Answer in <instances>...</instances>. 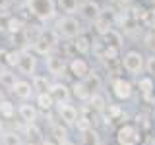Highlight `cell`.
Returning <instances> with one entry per match:
<instances>
[{
	"label": "cell",
	"mask_w": 155,
	"mask_h": 145,
	"mask_svg": "<svg viewBox=\"0 0 155 145\" xmlns=\"http://www.w3.org/2000/svg\"><path fill=\"white\" fill-rule=\"evenodd\" d=\"M72 93L80 101H89V97H91V93L87 91V87L84 85V81H76V83L72 85Z\"/></svg>",
	"instance_id": "obj_28"
},
{
	"label": "cell",
	"mask_w": 155,
	"mask_h": 145,
	"mask_svg": "<svg viewBox=\"0 0 155 145\" xmlns=\"http://www.w3.org/2000/svg\"><path fill=\"white\" fill-rule=\"evenodd\" d=\"M25 145H41L39 141H29V143H25Z\"/></svg>",
	"instance_id": "obj_42"
},
{
	"label": "cell",
	"mask_w": 155,
	"mask_h": 145,
	"mask_svg": "<svg viewBox=\"0 0 155 145\" xmlns=\"http://www.w3.org/2000/svg\"><path fill=\"white\" fill-rule=\"evenodd\" d=\"M78 14H80L81 19H85V21H95V19L99 18V14H101V6H99V2H95V0H85V2L80 4Z\"/></svg>",
	"instance_id": "obj_7"
},
{
	"label": "cell",
	"mask_w": 155,
	"mask_h": 145,
	"mask_svg": "<svg viewBox=\"0 0 155 145\" xmlns=\"http://www.w3.org/2000/svg\"><path fill=\"white\" fill-rule=\"evenodd\" d=\"M143 66H145V58L142 56L140 50H128L122 56V68L132 76H140V72L143 70Z\"/></svg>",
	"instance_id": "obj_5"
},
{
	"label": "cell",
	"mask_w": 155,
	"mask_h": 145,
	"mask_svg": "<svg viewBox=\"0 0 155 145\" xmlns=\"http://www.w3.org/2000/svg\"><path fill=\"white\" fill-rule=\"evenodd\" d=\"M58 145H76L74 141H70V139H64V141H60Z\"/></svg>",
	"instance_id": "obj_39"
},
{
	"label": "cell",
	"mask_w": 155,
	"mask_h": 145,
	"mask_svg": "<svg viewBox=\"0 0 155 145\" xmlns=\"http://www.w3.org/2000/svg\"><path fill=\"white\" fill-rule=\"evenodd\" d=\"M18 116L23 120L25 124H35L37 122V116H39V110L35 105H29V103H23L18 106Z\"/></svg>",
	"instance_id": "obj_14"
},
{
	"label": "cell",
	"mask_w": 155,
	"mask_h": 145,
	"mask_svg": "<svg viewBox=\"0 0 155 145\" xmlns=\"http://www.w3.org/2000/svg\"><path fill=\"white\" fill-rule=\"evenodd\" d=\"M35 106H37L39 110H51L52 106H54V101H52V97L48 95V93H37Z\"/></svg>",
	"instance_id": "obj_24"
},
{
	"label": "cell",
	"mask_w": 155,
	"mask_h": 145,
	"mask_svg": "<svg viewBox=\"0 0 155 145\" xmlns=\"http://www.w3.org/2000/svg\"><path fill=\"white\" fill-rule=\"evenodd\" d=\"M31 48H33V54H35V56L39 54V56H45V58L48 54H52V50H54V47H52L45 37H39L37 41L31 45Z\"/></svg>",
	"instance_id": "obj_17"
},
{
	"label": "cell",
	"mask_w": 155,
	"mask_h": 145,
	"mask_svg": "<svg viewBox=\"0 0 155 145\" xmlns=\"http://www.w3.org/2000/svg\"><path fill=\"white\" fill-rule=\"evenodd\" d=\"M31 85L33 91H37V93H48V89H51V81L47 79V76H39V74L31 77Z\"/></svg>",
	"instance_id": "obj_19"
},
{
	"label": "cell",
	"mask_w": 155,
	"mask_h": 145,
	"mask_svg": "<svg viewBox=\"0 0 155 145\" xmlns=\"http://www.w3.org/2000/svg\"><path fill=\"white\" fill-rule=\"evenodd\" d=\"M107 112H109V120H116L120 114H122V110H120L118 105H109L107 106Z\"/></svg>",
	"instance_id": "obj_35"
},
{
	"label": "cell",
	"mask_w": 155,
	"mask_h": 145,
	"mask_svg": "<svg viewBox=\"0 0 155 145\" xmlns=\"http://www.w3.org/2000/svg\"><path fill=\"white\" fill-rule=\"evenodd\" d=\"M95 31L99 33V35H105L107 31H110L114 25V14H113V10H101V14H99V18L95 19Z\"/></svg>",
	"instance_id": "obj_9"
},
{
	"label": "cell",
	"mask_w": 155,
	"mask_h": 145,
	"mask_svg": "<svg viewBox=\"0 0 155 145\" xmlns=\"http://www.w3.org/2000/svg\"><path fill=\"white\" fill-rule=\"evenodd\" d=\"M76 128H78V132L87 134L91 128H93V122H91L87 116H78V120H76Z\"/></svg>",
	"instance_id": "obj_29"
},
{
	"label": "cell",
	"mask_w": 155,
	"mask_h": 145,
	"mask_svg": "<svg viewBox=\"0 0 155 145\" xmlns=\"http://www.w3.org/2000/svg\"><path fill=\"white\" fill-rule=\"evenodd\" d=\"M81 81H84V85L87 87V91H89L91 95H93V93H99L101 85H103V81H101V77L97 76L95 72H93V74H89V76L85 77V79H81Z\"/></svg>",
	"instance_id": "obj_21"
},
{
	"label": "cell",
	"mask_w": 155,
	"mask_h": 145,
	"mask_svg": "<svg viewBox=\"0 0 155 145\" xmlns=\"http://www.w3.org/2000/svg\"><path fill=\"white\" fill-rule=\"evenodd\" d=\"M47 70H48V74L60 77L62 74H64V70H66L64 58H62V56H56V54H48L47 56Z\"/></svg>",
	"instance_id": "obj_13"
},
{
	"label": "cell",
	"mask_w": 155,
	"mask_h": 145,
	"mask_svg": "<svg viewBox=\"0 0 155 145\" xmlns=\"http://www.w3.org/2000/svg\"><path fill=\"white\" fill-rule=\"evenodd\" d=\"M33 93H35V91H33V85L29 83L27 79H18L16 85H14V89H12V95L16 97V99L23 101V103H27L33 97Z\"/></svg>",
	"instance_id": "obj_11"
},
{
	"label": "cell",
	"mask_w": 155,
	"mask_h": 145,
	"mask_svg": "<svg viewBox=\"0 0 155 145\" xmlns=\"http://www.w3.org/2000/svg\"><path fill=\"white\" fill-rule=\"evenodd\" d=\"M143 70L149 74V77H155V54H151V56L145 58V66H143Z\"/></svg>",
	"instance_id": "obj_34"
},
{
	"label": "cell",
	"mask_w": 155,
	"mask_h": 145,
	"mask_svg": "<svg viewBox=\"0 0 155 145\" xmlns=\"http://www.w3.org/2000/svg\"><path fill=\"white\" fill-rule=\"evenodd\" d=\"M18 81V76L14 74L12 68H0V87L6 91H12Z\"/></svg>",
	"instance_id": "obj_15"
},
{
	"label": "cell",
	"mask_w": 155,
	"mask_h": 145,
	"mask_svg": "<svg viewBox=\"0 0 155 145\" xmlns=\"http://www.w3.org/2000/svg\"><path fill=\"white\" fill-rule=\"evenodd\" d=\"M58 116L66 126H76V120L80 114H78V108L74 105L64 103V105H58Z\"/></svg>",
	"instance_id": "obj_12"
},
{
	"label": "cell",
	"mask_w": 155,
	"mask_h": 145,
	"mask_svg": "<svg viewBox=\"0 0 155 145\" xmlns=\"http://www.w3.org/2000/svg\"><path fill=\"white\" fill-rule=\"evenodd\" d=\"M25 134L29 135V139L31 141H37V139H41V130L37 128V124H27V128H25Z\"/></svg>",
	"instance_id": "obj_33"
},
{
	"label": "cell",
	"mask_w": 155,
	"mask_h": 145,
	"mask_svg": "<svg viewBox=\"0 0 155 145\" xmlns=\"http://www.w3.org/2000/svg\"><path fill=\"white\" fill-rule=\"evenodd\" d=\"M25 6L39 21H51L56 18V0H25Z\"/></svg>",
	"instance_id": "obj_1"
},
{
	"label": "cell",
	"mask_w": 155,
	"mask_h": 145,
	"mask_svg": "<svg viewBox=\"0 0 155 145\" xmlns=\"http://www.w3.org/2000/svg\"><path fill=\"white\" fill-rule=\"evenodd\" d=\"M149 145H155V135H151V139H149Z\"/></svg>",
	"instance_id": "obj_41"
},
{
	"label": "cell",
	"mask_w": 155,
	"mask_h": 145,
	"mask_svg": "<svg viewBox=\"0 0 155 145\" xmlns=\"http://www.w3.org/2000/svg\"><path fill=\"white\" fill-rule=\"evenodd\" d=\"M56 8H60L66 16H72L80 8V0H56Z\"/></svg>",
	"instance_id": "obj_25"
},
{
	"label": "cell",
	"mask_w": 155,
	"mask_h": 145,
	"mask_svg": "<svg viewBox=\"0 0 155 145\" xmlns=\"http://www.w3.org/2000/svg\"><path fill=\"white\" fill-rule=\"evenodd\" d=\"M54 31L58 35L66 37V39H76L81 35V23L78 21L74 16H62L56 21V29Z\"/></svg>",
	"instance_id": "obj_2"
},
{
	"label": "cell",
	"mask_w": 155,
	"mask_h": 145,
	"mask_svg": "<svg viewBox=\"0 0 155 145\" xmlns=\"http://www.w3.org/2000/svg\"><path fill=\"white\" fill-rule=\"evenodd\" d=\"M74 48H76L78 54H87L91 50V41L85 35H80V37L74 39Z\"/></svg>",
	"instance_id": "obj_26"
},
{
	"label": "cell",
	"mask_w": 155,
	"mask_h": 145,
	"mask_svg": "<svg viewBox=\"0 0 155 145\" xmlns=\"http://www.w3.org/2000/svg\"><path fill=\"white\" fill-rule=\"evenodd\" d=\"M16 112H18V108L12 101H4V103L0 105V116H2L4 120H12L14 116H16Z\"/></svg>",
	"instance_id": "obj_27"
},
{
	"label": "cell",
	"mask_w": 155,
	"mask_h": 145,
	"mask_svg": "<svg viewBox=\"0 0 155 145\" xmlns=\"http://www.w3.org/2000/svg\"><path fill=\"white\" fill-rule=\"evenodd\" d=\"M16 70H18L21 76H31V77L35 76V70H37V56L33 54V50H27V48H21V50H19Z\"/></svg>",
	"instance_id": "obj_4"
},
{
	"label": "cell",
	"mask_w": 155,
	"mask_h": 145,
	"mask_svg": "<svg viewBox=\"0 0 155 145\" xmlns=\"http://www.w3.org/2000/svg\"><path fill=\"white\" fill-rule=\"evenodd\" d=\"M116 143L118 145H140L142 143V130L134 124H124L116 130Z\"/></svg>",
	"instance_id": "obj_3"
},
{
	"label": "cell",
	"mask_w": 155,
	"mask_h": 145,
	"mask_svg": "<svg viewBox=\"0 0 155 145\" xmlns=\"http://www.w3.org/2000/svg\"><path fill=\"white\" fill-rule=\"evenodd\" d=\"M138 87H140V93L145 101H151V93L155 91V83H153V77L145 76V77H140L138 79Z\"/></svg>",
	"instance_id": "obj_18"
},
{
	"label": "cell",
	"mask_w": 155,
	"mask_h": 145,
	"mask_svg": "<svg viewBox=\"0 0 155 145\" xmlns=\"http://www.w3.org/2000/svg\"><path fill=\"white\" fill-rule=\"evenodd\" d=\"M143 41H145V47L151 50V54H155V31H149Z\"/></svg>",
	"instance_id": "obj_36"
},
{
	"label": "cell",
	"mask_w": 155,
	"mask_h": 145,
	"mask_svg": "<svg viewBox=\"0 0 155 145\" xmlns=\"http://www.w3.org/2000/svg\"><path fill=\"white\" fill-rule=\"evenodd\" d=\"M101 39H103V45L105 47H118L122 45V35H120L116 29H110V31H107L105 35H101Z\"/></svg>",
	"instance_id": "obj_20"
},
{
	"label": "cell",
	"mask_w": 155,
	"mask_h": 145,
	"mask_svg": "<svg viewBox=\"0 0 155 145\" xmlns=\"http://www.w3.org/2000/svg\"><path fill=\"white\" fill-rule=\"evenodd\" d=\"M41 145H58V143L54 141V139H43V141H41Z\"/></svg>",
	"instance_id": "obj_38"
},
{
	"label": "cell",
	"mask_w": 155,
	"mask_h": 145,
	"mask_svg": "<svg viewBox=\"0 0 155 145\" xmlns=\"http://www.w3.org/2000/svg\"><path fill=\"white\" fill-rule=\"evenodd\" d=\"M142 23L149 29H155V8H149L143 12V18H142Z\"/></svg>",
	"instance_id": "obj_32"
},
{
	"label": "cell",
	"mask_w": 155,
	"mask_h": 145,
	"mask_svg": "<svg viewBox=\"0 0 155 145\" xmlns=\"http://www.w3.org/2000/svg\"><path fill=\"white\" fill-rule=\"evenodd\" d=\"M68 68H70L72 76H74L78 81L85 79V77L91 74L89 62H87V60H84V58H78V56H76V58H72V60H70V64H68Z\"/></svg>",
	"instance_id": "obj_8"
},
{
	"label": "cell",
	"mask_w": 155,
	"mask_h": 145,
	"mask_svg": "<svg viewBox=\"0 0 155 145\" xmlns=\"http://www.w3.org/2000/svg\"><path fill=\"white\" fill-rule=\"evenodd\" d=\"M151 2H153V4H155V0H151Z\"/></svg>",
	"instance_id": "obj_43"
},
{
	"label": "cell",
	"mask_w": 155,
	"mask_h": 145,
	"mask_svg": "<svg viewBox=\"0 0 155 145\" xmlns=\"http://www.w3.org/2000/svg\"><path fill=\"white\" fill-rule=\"evenodd\" d=\"M113 93H114L116 99L126 101V99L132 97L134 87H132V83H130L128 79H124V77H116V79L113 81Z\"/></svg>",
	"instance_id": "obj_10"
},
{
	"label": "cell",
	"mask_w": 155,
	"mask_h": 145,
	"mask_svg": "<svg viewBox=\"0 0 155 145\" xmlns=\"http://www.w3.org/2000/svg\"><path fill=\"white\" fill-rule=\"evenodd\" d=\"M124 12H126V16H128L130 19H134V21H142L145 8H142V6H130L128 10H124Z\"/></svg>",
	"instance_id": "obj_30"
},
{
	"label": "cell",
	"mask_w": 155,
	"mask_h": 145,
	"mask_svg": "<svg viewBox=\"0 0 155 145\" xmlns=\"http://www.w3.org/2000/svg\"><path fill=\"white\" fill-rule=\"evenodd\" d=\"M48 95L52 97L54 105H64L70 103V97H72V89L64 83H51V89H48Z\"/></svg>",
	"instance_id": "obj_6"
},
{
	"label": "cell",
	"mask_w": 155,
	"mask_h": 145,
	"mask_svg": "<svg viewBox=\"0 0 155 145\" xmlns=\"http://www.w3.org/2000/svg\"><path fill=\"white\" fill-rule=\"evenodd\" d=\"M0 132H4V118L0 116Z\"/></svg>",
	"instance_id": "obj_40"
},
{
	"label": "cell",
	"mask_w": 155,
	"mask_h": 145,
	"mask_svg": "<svg viewBox=\"0 0 155 145\" xmlns=\"http://www.w3.org/2000/svg\"><path fill=\"white\" fill-rule=\"evenodd\" d=\"M107 101H105V97L101 95V93H93L89 97V108L91 110H95V112H103V110H107Z\"/></svg>",
	"instance_id": "obj_23"
},
{
	"label": "cell",
	"mask_w": 155,
	"mask_h": 145,
	"mask_svg": "<svg viewBox=\"0 0 155 145\" xmlns=\"http://www.w3.org/2000/svg\"><path fill=\"white\" fill-rule=\"evenodd\" d=\"M120 54V48L118 47H103V52H101V58H105V60H116Z\"/></svg>",
	"instance_id": "obj_31"
},
{
	"label": "cell",
	"mask_w": 155,
	"mask_h": 145,
	"mask_svg": "<svg viewBox=\"0 0 155 145\" xmlns=\"http://www.w3.org/2000/svg\"><path fill=\"white\" fill-rule=\"evenodd\" d=\"M4 101H8V95H6V89H2V87H0V105H2Z\"/></svg>",
	"instance_id": "obj_37"
},
{
	"label": "cell",
	"mask_w": 155,
	"mask_h": 145,
	"mask_svg": "<svg viewBox=\"0 0 155 145\" xmlns=\"http://www.w3.org/2000/svg\"><path fill=\"white\" fill-rule=\"evenodd\" d=\"M25 21H23L21 18H18V16H10L6 19V29L10 33H23V29H25Z\"/></svg>",
	"instance_id": "obj_22"
},
{
	"label": "cell",
	"mask_w": 155,
	"mask_h": 145,
	"mask_svg": "<svg viewBox=\"0 0 155 145\" xmlns=\"http://www.w3.org/2000/svg\"><path fill=\"white\" fill-rule=\"evenodd\" d=\"M0 145H25V143H23V137L19 132L4 130V132H0Z\"/></svg>",
	"instance_id": "obj_16"
}]
</instances>
